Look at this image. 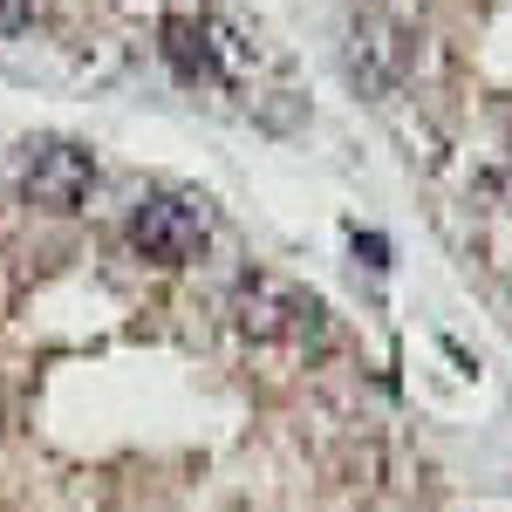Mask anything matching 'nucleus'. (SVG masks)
Wrapping results in <instances>:
<instances>
[{
	"instance_id": "nucleus-1",
	"label": "nucleus",
	"mask_w": 512,
	"mask_h": 512,
	"mask_svg": "<svg viewBox=\"0 0 512 512\" xmlns=\"http://www.w3.org/2000/svg\"><path fill=\"white\" fill-rule=\"evenodd\" d=\"M205 233H212V219H205V198H192V192H158V198H144V205L130 212L137 253H144V260H164V267L192 260L198 246H205Z\"/></svg>"
},
{
	"instance_id": "nucleus-2",
	"label": "nucleus",
	"mask_w": 512,
	"mask_h": 512,
	"mask_svg": "<svg viewBox=\"0 0 512 512\" xmlns=\"http://www.w3.org/2000/svg\"><path fill=\"white\" fill-rule=\"evenodd\" d=\"M89 185H96V164L76 144H35L28 164H21V192L41 212H76L82 198H89Z\"/></svg>"
}]
</instances>
